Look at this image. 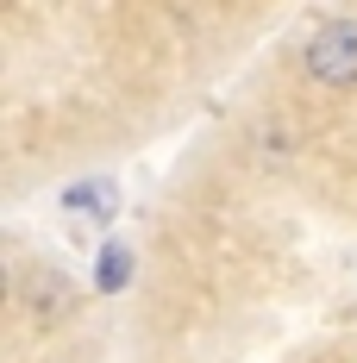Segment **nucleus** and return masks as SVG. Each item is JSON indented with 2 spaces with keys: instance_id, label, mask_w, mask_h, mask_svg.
Segmentation results:
<instances>
[{
  "instance_id": "obj_1",
  "label": "nucleus",
  "mask_w": 357,
  "mask_h": 363,
  "mask_svg": "<svg viewBox=\"0 0 357 363\" xmlns=\"http://www.w3.org/2000/svg\"><path fill=\"white\" fill-rule=\"evenodd\" d=\"M307 69L326 88H351L357 82V19H332L314 44H307Z\"/></svg>"
},
{
  "instance_id": "obj_2",
  "label": "nucleus",
  "mask_w": 357,
  "mask_h": 363,
  "mask_svg": "<svg viewBox=\"0 0 357 363\" xmlns=\"http://www.w3.org/2000/svg\"><path fill=\"white\" fill-rule=\"evenodd\" d=\"M113 207H119L113 182H75L63 194V213H75V219H113Z\"/></svg>"
},
{
  "instance_id": "obj_3",
  "label": "nucleus",
  "mask_w": 357,
  "mask_h": 363,
  "mask_svg": "<svg viewBox=\"0 0 357 363\" xmlns=\"http://www.w3.org/2000/svg\"><path fill=\"white\" fill-rule=\"evenodd\" d=\"M70 307H75V289L63 276H32V313L38 320H63Z\"/></svg>"
},
{
  "instance_id": "obj_4",
  "label": "nucleus",
  "mask_w": 357,
  "mask_h": 363,
  "mask_svg": "<svg viewBox=\"0 0 357 363\" xmlns=\"http://www.w3.org/2000/svg\"><path fill=\"white\" fill-rule=\"evenodd\" d=\"M132 282V245H101V263H94V289L119 294Z\"/></svg>"
}]
</instances>
